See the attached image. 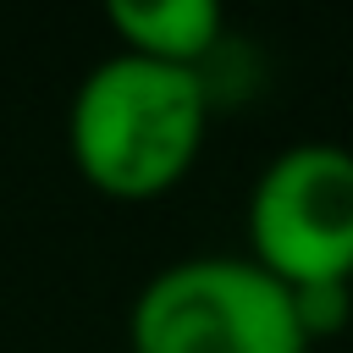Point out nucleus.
<instances>
[{
    "instance_id": "nucleus-1",
    "label": "nucleus",
    "mask_w": 353,
    "mask_h": 353,
    "mask_svg": "<svg viewBox=\"0 0 353 353\" xmlns=\"http://www.w3.org/2000/svg\"><path fill=\"white\" fill-rule=\"evenodd\" d=\"M210 127V88L193 66L132 50L94 61L66 105V149L88 188L110 199H154L176 188Z\"/></svg>"
},
{
    "instance_id": "nucleus-4",
    "label": "nucleus",
    "mask_w": 353,
    "mask_h": 353,
    "mask_svg": "<svg viewBox=\"0 0 353 353\" xmlns=\"http://www.w3.org/2000/svg\"><path fill=\"white\" fill-rule=\"evenodd\" d=\"M105 17L116 28L121 50L165 61V66H193V72L221 39L215 0H110Z\"/></svg>"
},
{
    "instance_id": "nucleus-3",
    "label": "nucleus",
    "mask_w": 353,
    "mask_h": 353,
    "mask_svg": "<svg viewBox=\"0 0 353 353\" xmlns=\"http://www.w3.org/2000/svg\"><path fill=\"white\" fill-rule=\"evenodd\" d=\"M248 259L281 287L353 281V149L292 143L248 193Z\"/></svg>"
},
{
    "instance_id": "nucleus-5",
    "label": "nucleus",
    "mask_w": 353,
    "mask_h": 353,
    "mask_svg": "<svg viewBox=\"0 0 353 353\" xmlns=\"http://www.w3.org/2000/svg\"><path fill=\"white\" fill-rule=\"evenodd\" d=\"M287 298H292V320L309 347L320 336H336L353 320V281H303V287H287Z\"/></svg>"
},
{
    "instance_id": "nucleus-2",
    "label": "nucleus",
    "mask_w": 353,
    "mask_h": 353,
    "mask_svg": "<svg viewBox=\"0 0 353 353\" xmlns=\"http://www.w3.org/2000/svg\"><path fill=\"white\" fill-rule=\"evenodd\" d=\"M132 353H309L287 287L248 254L160 265L127 309Z\"/></svg>"
}]
</instances>
